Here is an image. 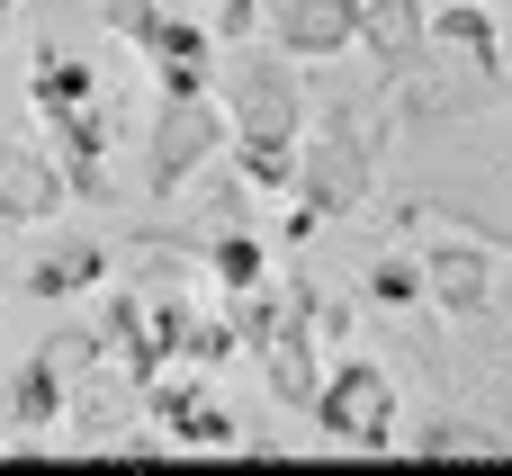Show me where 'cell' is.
<instances>
[{"mask_svg": "<svg viewBox=\"0 0 512 476\" xmlns=\"http://www.w3.org/2000/svg\"><path fill=\"white\" fill-rule=\"evenodd\" d=\"M378 153H387V108L369 117L360 99H324L297 126V189L288 198L315 216H360L378 189Z\"/></svg>", "mask_w": 512, "mask_h": 476, "instance_id": "6da1fadb", "label": "cell"}, {"mask_svg": "<svg viewBox=\"0 0 512 476\" xmlns=\"http://www.w3.org/2000/svg\"><path fill=\"white\" fill-rule=\"evenodd\" d=\"M216 108H225V144H297L306 81H297V63L279 45H261V54H234V81H225Z\"/></svg>", "mask_w": 512, "mask_h": 476, "instance_id": "7a4b0ae2", "label": "cell"}, {"mask_svg": "<svg viewBox=\"0 0 512 476\" xmlns=\"http://www.w3.org/2000/svg\"><path fill=\"white\" fill-rule=\"evenodd\" d=\"M396 378H387V360H342V369H324L315 378V432L324 441H342V450H369V459H387L396 450Z\"/></svg>", "mask_w": 512, "mask_h": 476, "instance_id": "3957f363", "label": "cell"}, {"mask_svg": "<svg viewBox=\"0 0 512 476\" xmlns=\"http://www.w3.org/2000/svg\"><path fill=\"white\" fill-rule=\"evenodd\" d=\"M216 153H225V108H216V90H171L162 117H153V144H144L153 198H180Z\"/></svg>", "mask_w": 512, "mask_h": 476, "instance_id": "277c9868", "label": "cell"}, {"mask_svg": "<svg viewBox=\"0 0 512 476\" xmlns=\"http://www.w3.org/2000/svg\"><path fill=\"white\" fill-rule=\"evenodd\" d=\"M144 405H153V423H162V441L171 450H234L243 441V423L216 405V387H207V369H189V378H144Z\"/></svg>", "mask_w": 512, "mask_h": 476, "instance_id": "5b68a950", "label": "cell"}, {"mask_svg": "<svg viewBox=\"0 0 512 476\" xmlns=\"http://www.w3.org/2000/svg\"><path fill=\"white\" fill-rule=\"evenodd\" d=\"M252 18L270 27V45H279L288 63H333V54H351V36H360V0H261Z\"/></svg>", "mask_w": 512, "mask_h": 476, "instance_id": "8992f818", "label": "cell"}, {"mask_svg": "<svg viewBox=\"0 0 512 476\" xmlns=\"http://www.w3.org/2000/svg\"><path fill=\"white\" fill-rule=\"evenodd\" d=\"M414 270H423V306H441V315H486V297H495V261H486V243H423L414 252Z\"/></svg>", "mask_w": 512, "mask_h": 476, "instance_id": "52a82bcc", "label": "cell"}, {"mask_svg": "<svg viewBox=\"0 0 512 476\" xmlns=\"http://www.w3.org/2000/svg\"><path fill=\"white\" fill-rule=\"evenodd\" d=\"M423 36H432L441 54H459L477 81L504 90V36H495V18H486L477 0H432V9H423Z\"/></svg>", "mask_w": 512, "mask_h": 476, "instance_id": "ba28073f", "label": "cell"}, {"mask_svg": "<svg viewBox=\"0 0 512 476\" xmlns=\"http://www.w3.org/2000/svg\"><path fill=\"white\" fill-rule=\"evenodd\" d=\"M63 414H72L63 360H54V351L18 360V369H9V432H18V441H36V432H63Z\"/></svg>", "mask_w": 512, "mask_h": 476, "instance_id": "9c48e42d", "label": "cell"}, {"mask_svg": "<svg viewBox=\"0 0 512 476\" xmlns=\"http://www.w3.org/2000/svg\"><path fill=\"white\" fill-rule=\"evenodd\" d=\"M351 45H369L378 54V72L396 81V72H423V0H360V36Z\"/></svg>", "mask_w": 512, "mask_h": 476, "instance_id": "30bf717a", "label": "cell"}, {"mask_svg": "<svg viewBox=\"0 0 512 476\" xmlns=\"http://www.w3.org/2000/svg\"><path fill=\"white\" fill-rule=\"evenodd\" d=\"M108 279V243H54L45 261H27V297H90Z\"/></svg>", "mask_w": 512, "mask_h": 476, "instance_id": "8fae6325", "label": "cell"}, {"mask_svg": "<svg viewBox=\"0 0 512 476\" xmlns=\"http://www.w3.org/2000/svg\"><path fill=\"white\" fill-rule=\"evenodd\" d=\"M414 459H512V432L477 423V414H432L414 432Z\"/></svg>", "mask_w": 512, "mask_h": 476, "instance_id": "7c38bea8", "label": "cell"}, {"mask_svg": "<svg viewBox=\"0 0 512 476\" xmlns=\"http://www.w3.org/2000/svg\"><path fill=\"white\" fill-rule=\"evenodd\" d=\"M81 108H99L90 63H81V54H63V45H45V54H36V117L54 126V117H81Z\"/></svg>", "mask_w": 512, "mask_h": 476, "instance_id": "4fadbf2b", "label": "cell"}, {"mask_svg": "<svg viewBox=\"0 0 512 476\" xmlns=\"http://www.w3.org/2000/svg\"><path fill=\"white\" fill-rule=\"evenodd\" d=\"M207 270H216V288H225V297L261 288V234H243V225H216V234H207Z\"/></svg>", "mask_w": 512, "mask_h": 476, "instance_id": "5bb4252c", "label": "cell"}, {"mask_svg": "<svg viewBox=\"0 0 512 476\" xmlns=\"http://www.w3.org/2000/svg\"><path fill=\"white\" fill-rule=\"evenodd\" d=\"M234 171L252 189H270V198H288L297 189V144H234Z\"/></svg>", "mask_w": 512, "mask_h": 476, "instance_id": "9a60e30c", "label": "cell"}, {"mask_svg": "<svg viewBox=\"0 0 512 476\" xmlns=\"http://www.w3.org/2000/svg\"><path fill=\"white\" fill-rule=\"evenodd\" d=\"M369 306H396V315H414V306H423V270H414V252H396V261H378V270H369Z\"/></svg>", "mask_w": 512, "mask_h": 476, "instance_id": "2e32d148", "label": "cell"}, {"mask_svg": "<svg viewBox=\"0 0 512 476\" xmlns=\"http://www.w3.org/2000/svg\"><path fill=\"white\" fill-rule=\"evenodd\" d=\"M99 18H108V27H117L135 54H153V45H162V18H171V9H162V0H99Z\"/></svg>", "mask_w": 512, "mask_h": 476, "instance_id": "e0dca14e", "label": "cell"}, {"mask_svg": "<svg viewBox=\"0 0 512 476\" xmlns=\"http://www.w3.org/2000/svg\"><path fill=\"white\" fill-rule=\"evenodd\" d=\"M0 162H9V135H0Z\"/></svg>", "mask_w": 512, "mask_h": 476, "instance_id": "ac0fdd59", "label": "cell"}, {"mask_svg": "<svg viewBox=\"0 0 512 476\" xmlns=\"http://www.w3.org/2000/svg\"><path fill=\"white\" fill-rule=\"evenodd\" d=\"M504 72H512V54H504Z\"/></svg>", "mask_w": 512, "mask_h": 476, "instance_id": "d6986e66", "label": "cell"}]
</instances>
